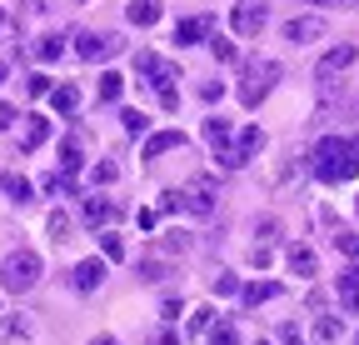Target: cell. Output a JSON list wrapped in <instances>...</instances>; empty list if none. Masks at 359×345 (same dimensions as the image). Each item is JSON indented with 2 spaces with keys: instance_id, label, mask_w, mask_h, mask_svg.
Instances as JSON below:
<instances>
[{
  "instance_id": "2e32d148",
  "label": "cell",
  "mask_w": 359,
  "mask_h": 345,
  "mask_svg": "<svg viewBox=\"0 0 359 345\" xmlns=\"http://www.w3.org/2000/svg\"><path fill=\"white\" fill-rule=\"evenodd\" d=\"M160 11H165L160 0H130V6H125V20H130V25H155Z\"/></svg>"
},
{
  "instance_id": "9c48e42d",
  "label": "cell",
  "mask_w": 359,
  "mask_h": 345,
  "mask_svg": "<svg viewBox=\"0 0 359 345\" xmlns=\"http://www.w3.org/2000/svg\"><path fill=\"white\" fill-rule=\"evenodd\" d=\"M325 35V20L320 15H294L285 20V40H294V46H309V40H320Z\"/></svg>"
},
{
  "instance_id": "4316f807",
  "label": "cell",
  "mask_w": 359,
  "mask_h": 345,
  "mask_svg": "<svg viewBox=\"0 0 359 345\" xmlns=\"http://www.w3.org/2000/svg\"><path fill=\"white\" fill-rule=\"evenodd\" d=\"M90 181H95V185H115V181H120V165H115V160H95Z\"/></svg>"
},
{
  "instance_id": "3957f363",
  "label": "cell",
  "mask_w": 359,
  "mask_h": 345,
  "mask_svg": "<svg viewBox=\"0 0 359 345\" xmlns=\"http://www.w3.org/2000/svg\"><path fill=\"white\" fill-rule=\"evenodd\" d=\"M259 150H264V131H259V125H245V131L230 136V145H219L215 155H219V170H240V165H250Z\"/></svg>"
},
{
  "instance_id": "ba28073f",
  "label": "cell",
  "mask_w": 359,
  "mask_h": 345,
  "mask_svg": "<svg viewBox=\"0 0 359 345\" xmlns=\"http://www.w3.org/2000/svg\"><path fill=\"white\" fill-rule=\"evenodd\" d=\"M135 70H140V80L155 85V91H160V85H175V75H180V70H175L170 60H160L155 51H140V56H135Z\"/></svg>"
},
{
  "instance_id": "ac0fdd59",
  "label": "cell",
  "mask_w": 359,
  "mask_h": 345,
  "mask_svg": "<svg viewBox=\"0 0 359 345\" xmlns=\"http://www.w3.org/2000/svg\"><path fill=\"white\" fill-rule=\"evenodd\" d=\"M339 300H344V311H354V315H359V261L339 275Z\"/></svg>"
},
{
  "instance_id": "5b68a950",
  "label": "cell",
  "mask_w": 359,
  "mask_h": 345,
  "mask_svg": "<svg viewBox=\"0 0 359 345\" xmlns=\"http://www.w3.org/2000/svg\"><path fill=\"white\" fill-rule=\"evenodd\" d=\"M125 51V35H105V30H80L75 35V56L80 60H110V56H120Z\"/></svg>"
},
{
  "instance_id": "b9f144b4",
  "label": "cell",
  "mask_w": 359,
  "mask_h": 345,
  "mask_svg": "<svg viewBox=\"0 0 359 345\" xmlns=\"http://www.w3.org/2000/svg\"><path fill=\"white\" fill-rule=\"evenodd\" d=\"M135 221H140V230H155V226H160V210H140Z\"/></svg>"
},
{
  "instance_id": "44dd1931",
  "label": "cell",
  "mask_w": 359,
  "mask_h": 345,
  "mask_svg": "<svg viewBox=\"0 0 359 345\" xmlns=\"http://www.w3.org/2000/svg\"><path fill=\"white\" fill-rule=\"evenodd\" d=\"M60 56H65V35H40V40H35V60L50 65V60H60Z\"/></svg>"
},
{
  "instance_id": "ffe728a7",
  "label": "cell",
  "mask_w": 359,
  "mask_h": 345,
  "mask_svg": "<svg viewBox=\"0 0 359 345\" xmlns=\"http://www.w3.org/2000/svg\"><path fill=\"white\" fill-rule=\"evenodd\" d=\"M50 105H55V115H75L80 110V91L75 85H50Z\"/></svg>"
},
{
  "instance_id": "f35d334b",
  "label": "cell",
  "mask_w": 359,
  "mask_h": 345,
  "mask_svg": "<svg viewBox=\"0 0 359 345\" xmlns=\"http://www.w3.org/2000/svg\"><path fill=\"white\" fill-rule=\"evenodd\" d=\"M219 96H224L219 80H205V85H200V100H219Z\"/></svg>"
},
{
  "instance_id": "836d02e7",
  "label": "cell",
  "mask_w": 359,
  "mask_h": 345,
  "mask_svg": "<svg viewBox=\"0 0 359 345\" xmlns=\"http://www.w3.org/2000/svg\"><path fill=\"white\" fill-rule=\"evenodd\" d=\"M25 96H30V100L50 96V75H30V80H25Z\"/></svg>"
},
{
  "instance_id": "1f68e13d",
  "label": "cell",
  "mask_w": 359,
  "mask_h": 345,
  "mask_svg": "<svg viewBox=\"0 0 359 345\" xmlns=\"http://www.w3.org/2000/svg\"><path fill=\"white\" fill-rule=\"evenodd\" d=\"M120 120H125L130 136H145V131H150V115H145V110H120Z\"/></svg>"
},
{
  "instance_id": "ee69618b",
  "label": "cell",
  "mask_w": 359,
  "mask_h": 345,
  "mask_svg": "<svg viewBox=\"0 0 359 345\" xmlns=\"http://www.w3.org/2000/svg\"><path fill=\"white\" fill-rule=\"evenodd\" d=\"M314 6H330V11H349L354 0H314Z\"/></svg>"
},
{
  "instance_id": "7c38bea8",
  "label": "cell",
  "mask_w": 359,
  "mask_h": 345,
  "mask_svg": "<svg viewBox=\"0 0 359 345\" xmlns=\"http://www.w3.org/2000/svg\"><path fill=\"white\" fill-rule=\"evenodd\" d=\"M70 280H75V290H100V280H105V261H80L75 271H70Z\"/></svg>"
},
{
  "instance_id": "8d00e7d4",
  "label": "cell",
  "mask_w": 359,
  "mask_h": 345,
  "mask_svg": "<svg viewBox=\"0 0 359 345\" xmlns=\"http://www.w3.org/2000/svg\"><path fill=\"white\" fill-rule=\"evenodd\" d=\"M155 96H160V105H165V110H175V105H180V91H175V85H160Z\"/></svg>"
},
{
  "instance_id": "5bb4252c",
  "label": "cell",
  "mask_w": 359,
  "mask_h": 345,
  "mask_svg": "<svg viewBox=\"0 0 359 345\" xmlns=\"http://www.w3.org/2000/svg\"><path fill=\"white\" fill-rule=\"evenodd\" d=\"M275 295H280V280H250V285H240V300H245V311L264 306V300H275Z\"/></svg>"
},
{
  "instance_id": "7dc6e473",
  "label": "cell",
  "mask_w": 359,
  "mask_h": 345,
  "mask_svg": "<svg viewBox=\"0 0 359 345\" xmlns=\"http://www.w3.org/2000/svg\"><path fill=\"white\" fill-rule=\"evenodd\" d=\"M0 80H6V60H0Z\"/></svg>"
},
{
  "instance_id": "52a82bcc",
  "label": "cell",
  "mask_w": 359,
  "mask_h": 345,
  "mask_svg": "<svg viewBox=\"0 0 359 345\" xmlns=\"http://www.w3.org/2000/svg\"><path fill=\"white\" fill-rule=\"evenodd\" d=\"M354 60H359V51H354V46H330V51L320 56V65H314V75H320V85H334Z\"/></svg>"
},
{
  "instance_id": "6da1fadb",
  "label": "cell",
  "mask_w": 359,
  "mask_h": 345,
  "mask_svg": "<svg viewBox=\"0 0 359 345\" xmlns=\"http://www.w3.org/2000/svg\"><path fill=\"white\" fill-rule=\"evenodd\" d=\"M309 170H314V181H325V185L354 181L359 176V141L354 136H325L309 155Z\"/></svg>"
},
{
  "instance_id": "f1b7e54d",
  "label": "cell",
  "mask_w": 359,
  "mask_h": 345,
  "mask_svg": "<svg viewBox=\"0 0 359 345\" xmlns=\"http://www.w3.org/2000/svg\"><path fill=\"white\" fill-rule=\"evenodd\" d=\"M45 230H50V240H70V215H65V210H50Z\"/></svg>"
},
{
  "instance_id": "c3c4849f",
  "label": "cell",
  "mask_w": 359,
  "mask_h": 345,
  "mask_svg": "<svg viewBox=\"0 0 359 345\" xmlns=\"http://www.w3.org/2000/svg\"><path fill=\"white\" fill-rule=\"evenodd\" d=\"M259 345H269V340H259Z\"/></svg>"
},
{
  "instance_id": "83f0119b",
  "label": "cell",
  "mask_w": 359,
  "mask_h": 345,
  "mask_svg": "<svg viewBox=\"0 0 359 345\" xmlns=\"http://www.w3.org/2000/svg\"><path fill=\"white\" fill-rule=\"evenodd\" d=\"M210 325H215V311L200 306V311H190V325H185V330H190V335H210Z\"/></svg>"
},
{
  "instance_id": "7a4b0ae2",
  "label": "cell",
  "mask_w": 359,
  "mask_h": 345,
  "mask_svg": "<svg viewBox=\"0 0 359 345\" xmlns=\"http://www.w3.org/2000/svg\"><path fill=\"white\" fill-rule=\"evenodd\" d=\"M40 255L35 250H11L6 261H0V290H11V295H25L35 280H40Z\"/></svg>"
},
{
  "instance_id": "bcb514c9",
  "label": "cell",
  "mask_w": 359,
  "mask_h": 345,
  "mask_svg": "<svg viewBox=\"0 0 359 345\" xmlns=\"http://www.w3.org/2000/svg\"><path fill=\"white\" fill-rule=\"evenodd\" d=\"M0 35H6V6H0Z\"/></svg>"
},
{
  "instance_id": "8992f818",
  "label": "cell",
  "mask_w": 359,
  "mask_h": 345,
  "mask_svg": "<svg viewBox=\"0 0 359 345\" xmlns=\"http://www.w3.org/2000/svg\"><path fill=\"white\" fill-rule=\"evenodd\" d=\"M269 25V6L264 0H240V6L230 11V30L235 35H259Z\"/></svg>"
},
{
  "instance_id": "60d3db41",
  "label": "cell",
  "mask_w": 359,
  "mask_h": 345,
  "mask_svg": "<svg viewBox=\"0 0 359 345\" xmlns=\"http://www.w3.org/2000/svg\"><path fill=\"white\" fill-rule=\"evenodd\" d=\"M339 250L349 255V261H359V235H339Z\"/></svg>"
},
{
  "instance_id": "484cf974",
  "label": "cell",
  "mask_w": 359,
  "mask_h": 345,
  "mask_svg": "<svg viewBox=\"0 0 359 345\" xmlns=\"http://www.w3.org/2000/svg\"><path fill=\"white\" fill-rule=\"evenodd\" d=\"M210 345H240V330H235L230 320H215V325H210Z\"/></svg>"
},
{
  "instance_id": "8fae6325",
  "label": "cell",
  "mask_w": 359,
  "mask_h": 345,
  "mask_svg": "<svg viewBox=\"0 0 359 345\" xmlns=\"http://www.w3.org/2000/svg\"><path fill=\"white\" fill-rule=\"evenodd\" d=\"M205 35H210V15H185L175 25V46H200Z\"/></svg>"
},
{
  "instance_id": "30bf717a",
  "label": "cell",
  "mask_w": 359,
  "mask_h": 345,
  "mask_svg": "<svg viewBox=\"0 0 359 345\" xmlns=\"http://www.w3.org/2000/svg\"><path fill=\"white\" fill-rule=\"evenodd\" d=\"M185 210H190V215H210V210H215V181L200 176V181L185 190Z\"/></svg>"
},
{
  "instance_id": "74e56055",
  "label": "cell",
  "mask_w": 359,
  "mask_h": 345,
  "mask_svg": "<svg viewBox=\"0 0 359 345\" xmlns=\"http://www.w3.org/2000/svg\"><path fill=\"white\" fill-rule=\"evenodd\" d=\"M150 345H180V335H175V330H170V325H160V330H155V335H150Z\"/></svg>"
},
{
  "instance_id": "ab89813d",
  "label": "cell",
  "mask_w": 359,
  "mask_h": 345,
  "mask_svg": "<svg viewBox=\"0 0 359 345\" xmlns=\"http://www.w3.org/2000/svg\"><path fill=\"white\" fill-rule=\"evenodd\" d=\"M215 290H219V295H240V280H235V275H219Z\"/></svg>"
},
{
  "instance_id": "7402d4cb",
  "label": "cell",
  "mask_w": 359,
  "mask_h": 345,
  "mask_svg": "<svg viewBox=\"0 0 359 345\" xmlns=\"http://www.w3.org/2000/svg\"><path fill=\"white\" fill-rule=\"evenodd\" d=\"M205 141L219 150V145H230V120H224V115H210L205 120Z\"/></svg>"
},
{
  "instance_id": "603a6c76",
  "label": "cell",
  "mask_w": 359,
  "mask_h": 345,
  "mask_svg": "<svg viewBox=\"0 0 359 345\" xmlns=\"http://www.w3.org/2000/svg\"><path fill=\"white\" fill-rule=\"evenodd\" d=\"M25 335H30L25 315H0V340H25Z\"/></svg>"
},
{
  "instance_id": "4dcf8cb0",
  "label": "cell",
  "mask_w": 359,
  "mask_h": 345,
  "mask_svg": "<svg viewBox=\"0 0 359 345\" xmlns=\"http://www.w3.org/2000/svg\"><path fill=\"white\" fill-rule=\"evenodd\" d=\"M100 255H105V261H125V240L110 235V230H100Z\"/></svg>"
},
{
  "instance_id": "4fadbf2b",
  "label": "cell",
  "mask_w": 359,
  "mask_h": 345,
  "mask_svg": "<svg viewBox=\"0 0 359 345\" xmlns=\"http://www.w3.org/2000/svg\"><path fill=\"white\" fill-rule=\"evenodd\" d=\"M285 266H290L294 275H304V280H309V275H320V261H314V250H309V245H290V250H285Z\"/></svg>"
},
{
  "instance_id": "d6a6232c",
  "label": "cell",
  "mask_w": 359,
  "mask_h": 345,
  "mask_svg": "<svg viewBox=\"0 0 359 345\" xmlns=\"http://www.w3.org/2000/svg\"><path fill=\"white\" fill-rule=\"evenodd\" d=\"M210 51H215V60H224V65L240 56V51H235V40H224V35H215V40H210Z\"/></svg>"
},
{
  "instance_id": "7bdbcfd3",
  "label": "cell",
  "mask_w": 359,
  "mask_h": 345,
  "mask_svg": "<svg viewBox=\"0 0 359 345\" xmlns=\"http://www.w3.org/2000/svg\"><path fill=\"white\" fill-rule=\"evenodd\" d=\"M11 125H15V110H11L6 100H0V136H6V131H11Z\"/></svg>"
},
{
  "instance_id": "cb8c5ba5",
  "label": "cell",
  "mask_w": 359,
  "mask_h": 345,
  "mask_svg": "<svg viewBox=\"0 0 359 345\" xmlns=\"http://www.w3.org/2000/svg\"><path fill=\"white\" fill-rule=\"evenodd\" d=\"M80 165H85L80 141H65V145H60V170H65V176H80Z\"/></svg>"
},
{
  "instance_id": "d590c367",
  "label": "cell",
  "mask_w": 359,
  "mask_h": 345,
  "mask_svg": "<svg viewBox=\"0 0 359 345\" xmlns=\"http://www.w3.org/2000/svg\"><path fill=\"white\" fill-rule=\"evenodd\" d=\"M160 210H165V215L185 210V190H165V195H160Z\"/></svg>"
},
{
  "instance_id": "277c9868",
  "label": "cell",
  "mask_w": 359,
  "mask_h": 345,
  "mask_svg": "<svg viewBox=\"0 0 359 345\" xmlns=\"http://www.w3.org/2000/svg\"><path fill=\"white\" fill-rule=\"evenodd\" d=\"M275 85H280V65H275V60H259V65L245 70V80H240V91H235V96H240L245 110H255L269 91H275Z\"/></svg>"
},
{
  "instance_id": "e575fe53",
  "label": "cell",
  "mask_w": 359,
  "mask_h": 345,
  "mask_svg": "<svg viewBox=\"0 0 359 345\" xmlns=\"http://www.w3.org/2000/svg\"><path fill=\"white\" fill-rule=\"evenodd\" d=\"M314 330H320V340H339V330H344V325H339L334 315H320V320H314Z\"/></svg>"
},
{
  "instance_id": "9a60e30c",
  "label": "cell",
  "mask_w": 359,
  "mask_h": 345,
  "mask_svg": "<svg viewBox=\"0 0 359 345\" xmlns=\"http://www.w3.org/2000/svg\"><path fill=\"white\" fill-rule=\"evenodd\" d=\"M45 141H50V120H45V115H30V120H25V131H20L25 155H30V150H40Z\"/></svg>"
},
{
  "instance_id": "e0dca14e",
  "label": "cell",
  "mask_w": 359,
  "mask_h": 345,
  "mask_svg": "<svg viewBox=\"0 0 359 345\" xmlns=\"http://www.w3.org/2000/svg\"><path fill=\"white\" fill-rule=\"evenodd\" d=\"M85 226H105L110 215H115V200H105V195H85Z\"/></svg>"
},
{
  "instance_id": "d4e9b609",
  "label": "cell",
  "mask_w": 359,
  "mask_h": 345,
  "mask_svg": "<svg viewBox=\"0 0 359 345\" xmlns=\"http://www.w3.org/2000/svg\"><path fill=\"white\" fill-rule=\"evenodd\" d=\"M0 190H6L15 205H30V181H25V176H6V185H0Z\"/></svg>"
},
{
  "instance_id": "f546056e",
  "label": "cell",
  "mask_w": 359,
  "mask_h": 345,
  "mask_svg": "<svg viewBox=\"0 0 359 345\" xmlns=\"http://www.w3.org/2000/svg\"><path fill=\"white\" fill-rule=\"evenodd\" d=\"M120 91H125V80H120L115 70H105V75H100V100L110 105V100H120Z\"/></svg>"
},
{
  "instance_id": "f6af8a7d",
  "label": "cell",
  "mask_w": 359,
  "mask_h": 345,
  "mask_svg": "<svg viewBox=\"0 0 359 345\" xmlns=\"http://www.w3.org/2000/svg\"><path fill=\"white\" fill-rule=\"evenodd\" d=\"M90 345H120L115 335H95V340H90Z\"/></svg>"
},
{
  "instance_id": "d6986e66",
  "label": "cell",
  "mask_w": 359,
  "mask_h": 345,
  "mask_svg": "<svg viewBox=\"0 0 359 345\" xmlns=\"http://www.w3.org/2000/svg\"><path fill=\"white\" fill-rule=\"evenodd\" d=\"M185 145V136L180 131H155L150 141H145V160H155V155H165V150H180Z\"/></svg>"
}]
</instances>
